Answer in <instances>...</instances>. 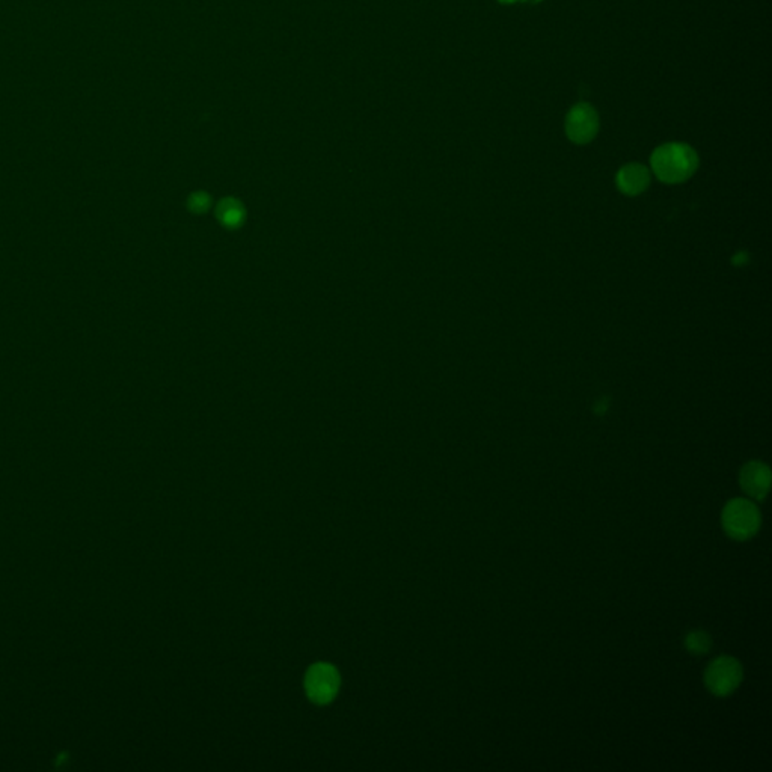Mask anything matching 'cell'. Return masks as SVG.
Masks as SVG:
<instances>
[{"instance_id": "6da1fadb", "label": "cell", "mask_w": 772, "mask_h": 772, "mask_svg": "<svg viewBox=\"0 0 772 772\" xmlns=\"http://www.w3.org/2000/svg\"><path fill=\"white\" fill-rule=\"evenodd\" d=\"M650 163L653 172L661 181L679 184L688 180L697 171L699 156L686 143L672 142L653 151Z\"/></svg>"}, {"instance_id": "7a4b0ae2", "label": "cell", "mask_w": 772, "mask_h": 772, "mask_svg": "<svg viewBox=\"0 0 772 772\" xmlns=\"http://www.w3.org/2000/svg\"><path fill=\"white\" fill-rule=\"evenodd\" d=\"M723 528L735 540L751 539L760 528V513L757 507L748 499L736 498L728 503L723 516Z\"/></svg>"}, {"instance_id": "3957f363", "label": "cell", "mask_w": 772, "mask_h": 772, "mask_svg": "<svg viewBox=\"0 0 772 772\" xmlns=\"http://www.w3.org/2000/svg\"><path fill=\"white\" fill-rule=\"evenodd\" d=\"M741 681L742 667L739 661L732 656L715 658L705 672V683L708 690L718 697L730 695L741 685Z\"/></svg>"}, {"instance_id": "277c9868", "label": "cell", "mask_w": 772, "mask_h": 772, "mask_svg": "<svg viewBox=\"0 0 772 772\" xmlns=\"http://www.w3.org/2000/svg\"><path fill=\"white\" fill-rule=\"evenodd\" d=\"M339 674L330 664L312 665L305 677V690L311 701L317 705H327L335 699L339 690Z\"/></svg>"}, {"instance_id": "5b68a950", "label": "cell", "mask_w": 772, "mask_h": 772, "mask_svg": "<svg viewBox=\"0 0 772 772\" xmlns=\"http://www.w3.org/2000/svg\"><path fill=\"white\" fill-rule=\"evenodd\" d=\"M599 130V115L595 107L580 103L571 109L566 118V134L572 142L584 145L595 139Z\"/></svg>"}, {"instance_id": "8992f818", "label": "cell", "mask_w": 772, "mask_h": 772, "mask_svg": "<svg viewBox=\"0 0 772 772\" xmlns=\"http://www.w3.org/2000/svg\"><path fill=\"white\" fill-rule=\"evenodd\" d=\"M741 487L746 495L754 499H763L766 496L771 483L769 468L762 462L746 463L741 471Z\"/></svg>"}, {"instance_id": "52a82bcc", "label": "cell", "mask_w": 772, "mask_h": 772, "mask_svg": "<svg viewBox=\"0 0 772 772\" xmlns=\"http://www.w3.org/2000/svg\"><path fill=\"white\" fill-rule=\"evenodd\" d=\"M616 183L622 193L627 197H637L649 188L650 172L646 166L640 163H629L618 171Z\"/></svg>"}, {"instance_id": "ba28073f", "label": "cell", "mask_w": 772, "mask_h": 772, "mask_svg": "<svg viewBox=\"0 0 772 772\" xmlns=\"http://www.w3.org/2000/svg\"><path fill=\"white\" fill-rule=\"evenodd\" d=\"M712 646V640L705 631H692L685 638V647L692 655H705Z\"/></svg>"}, {"instance_id": "9c48e42d", "label": "cell", "mask_w": 772, "mask_h": 772, "mask_svg": "<svg viewBox=\"0 0 772 772\" xmlns=\"http://www.w3.org/2000/svg\"><path fill=\"white\" fill-rule=\"evenodd\" d=\"M501 2H514V0H501Z\"/></svg>"}]
</instances>
